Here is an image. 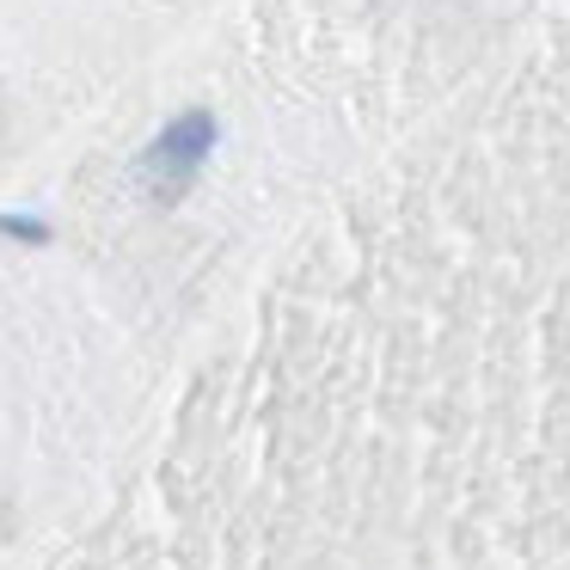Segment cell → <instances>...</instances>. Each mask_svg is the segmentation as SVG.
I'll list each match as a JSON object with an SVG mask.
<instances>
[{
	"label": "cell",
	"instance_id": "cell-1",
	"mask_svg": "<svg viewBox=\"0 0 570 570\" xmlns=\"http://www.w3.org/2000/svg\"><path fill=\"white\" fill-rule=\"evenodd\" d=\"M203 141H209V117H185V124H173L160 141H154V154H148V178H160L166 190H178L185 173H197Z\"/></svg>",
	"mask_w": 570,
	"mask_h": 570
}]
</instances>
